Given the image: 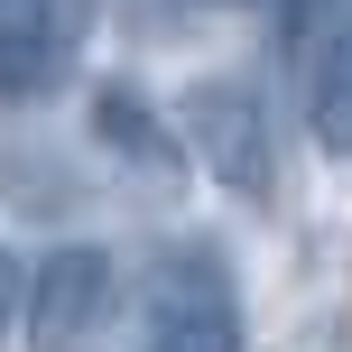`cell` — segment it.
<instances>
[{"mask_svg": "<svg viewBox=\"0 0 352 352\" xmlns=\"http://www.w3.org/2000/svg\"><path fill=\"white\" fill-rule=\"evenodd\" d=\"M297 102L324 158H352V0H306L297 28Z\"/></svg>", "mask_w": 352, "mask_h": 352, "instance_id": "cell-4", "label": "cell"}, {"mask_svg": "<svg viewBox=\"0 0 352 352\" xmlns=\"http://www.w3.org/2000/svg\"><path fill=\"white\" fill-rule=\"evenodd\" d=\"M19 324H28V269H19V250L0 241V352H10Z\"/></svg>", "mask_w": 352, "mask_h": 352, "instance_id": "cell-7", "label": "cell"}, {"mask_svg": "<svg viewBox=\"0 0 352 352\" xmlns=\"http://www.w3.org/2000/svg\"><path fill=\"white\" fill-rule=\"evenodd\" d=\"M111 287H121V269H111L102 241H56L47 260L28 269V324H19V334H28L37 352L93 343L102 316H111Z\"/></svg>", "mask_w": 352, "mask_h": 352, "instance_id": "cell-2", "label": "cell"}, {"mask_svg": "<svg viewBox=\"0 0 352 352\" xmlns=\"http://www.w3.org/2000/svg\"><path fill=\"white\" fill-rule=\"evenodd\" d=\"M93 47V0H0V102H47Z\"/></svg>", "mask_w": 352, "mask_h": 352, "instance_id": "cell-3", "label": "cell"}, {"mask_svg": "<svg viewBox=\"0 0 352 352\" xmlns=\"http://www.w3.org/2000/svg\"><path fill=\"white\" fill-rule=\"evenodd\" d=\"M158 334L148 352H241V316H232V287H223V260H167L158 269V297H148Z\"/></svg>", "mask_w": 352, "mask_h": 352, "instance_id": "cell-5", "label": "cell"}, {"mask_svg": "<svg viewBox=\"0 0 352 352\" xmlns=\"http://www.w3.org/2000/svg\"><path fill=\"white\" fill-rule=\"evenodd\" d=\"M93 130H102L111 148H130V158H148V167L167 158L158 121H148V102H140V93H130V84H102V93H93Z\"/></svg>", "mask_w": 352, "mask_h": 352, "instance_id": "cell-6", "label": "cell"}, {"mask_svg": "<svg viewBox=\"0 0 352 352\" xmlns=\"http://www.w3.org/2000/svg\"><path fill=\"white\" fill-rule=\"evenodd\" d=\"M186 121V148L204 158V176L241 204H269L278 195V148H269V102L241 84V74H204V84L176 102Z\"/></svg>", "mask_w": 352, "mask_h": 352, "instance_id": "cell-1", "label": "cell"}, {"mask_svg": "<svg viewBox=\"0 0 352 352\" xmlns=\"http://www.w3.org/2000/svg\"><path fill=\"white\" fill-rule=\"evenodd\" d=\"M204 10H269V0H204Z\"/></svg>", "mask_w": 352, "mask_h": 352, "instance_id": "cell-8", "label": "cell"}]
</instances>
